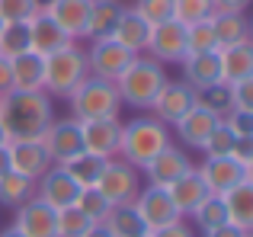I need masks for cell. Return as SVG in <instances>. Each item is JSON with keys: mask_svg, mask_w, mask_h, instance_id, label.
<instances>
[{"mask_svg": "<svg viewBox=\"0 0 253 237\" xmlns=\"http://www.w3.org/2000/svg\"><path fill=\"white\" fill-rule=\"evenodd\" d=\"M0 122L10 141H39L55 122L51 96L45 90H10L0 96Z\"/></svg>", "mask_w": 253, "mask_h": 237, "instance_id": "1", "label": "cell"}, {"mask_svg": "<svg viewBox=\"0 0 253 237\" xmlns=\"http://www.w3.org/2000/svg\"><path fill=\"white\" fill-rule=\"evenodd\" d=\"M170 141H173V128L170 125H164L161 118H154V116H135L131 122L122 125L119 157L141 170L144 163H148L154 154H161Z\"/></svg>", "mask_w": 253, "mask_h": 237, "instance_id": "2", "label": "cell"}, {"mask_svg": "<svg viewBox=\"0 0 253 237\" xmlns=\"http://www.w3.org/2000/svg\"><path fill=\"white\" fill-rule=\"evenodd\" d=\"M164 83H167V71H164V64L154 61V58H148V55H135L131 64L125 68V74L116 80V90H119L122 106H131V109L148 113Z\"/></svg>", "mask_w": 253, "mask_h": 237, "instance_id": "3", "label": "cell"}, {"mask_svg": "<svg viewBox=\"0 0 253 237\" xmlns=\"http://www.w3.org/2000/svg\"><path fill=\"white\" fill-rule=\"evenodd\" d=\"M42 61H45L42 90L48 96H64V100H68V96L74 93L77 83L90 74V68H86V51L77 42H68L64 48L45 55Z\"/></svg>", "mask_w": 253, "mask_h": 237, "instance_id": "4", "label": "cell"}, {"mask_svg": "<svg viewBox=\"0 0 253 237\" xmlns=\"http://www.w3.org/2000/svg\"><path fill=\"white\" fill-rule=\"evenodd\" d=\"M71 100V116L77 122H86V118H112L122 113V100H119V90L112 80H103V77L86 74L81 83L74 87Z\"/></svg>", "mask_w": 253, "mask_h": 237, "instance_id": "5", "label": "cell"}, {"mask_svg": "<svg viewBox=\"0 0 253 237\" xmlns=\"http://www.w3.org/2000/svg\"><path fill=\"white\" fill-rule=\"evenodd\" d=\"M96 189L106 196L109 205H131L138 189H141V170L131 167L122 157H109L96 180Z\"/></svg>", "mask_w": 253, "mask_h": 237, "instance_id": "6", "label": "cell"}, {"mask_svg": "<svg viewBox=\"0 0 253 237\" xmlns=\"http://www.w3.org/2000/svg\"><path fill=\"white\" fill-rule=\"evenodd\" d=\"M131 51L122 48L116 39H93L90 48H86V68L93 77H103V80L116 83L125 74V68L131 64Z\"/></svg>", "mask_w": 253, "mask_h": 237, "instance_id": "7", "label": "cell"}, {"mask_svg": "<svg viewBox=\"0 0 253 237\" xmlns=\"http://www.w3.org/2000/svg\"><path fill=\"white\" fill-rule=\"evenodd\" d=\"M131 205H135L138 218L144 221V231H157V228H167V225H173V221L183 218V215L176 212V205L170 202L167 189L151 186V183L138 189V196H135Z\"/></svg>", "mask_w": 253, "mask_h": 237, "instance_id": "8", "label": "cell"}, {"mask_svg": "<svg viewBox=\"0 0 253 237\" xmlns=\"http://www.w3.org/2000/svg\"><path fill=\"white\" fill-rule=\"evenodd\" d=\"M39 141H42V148L48 151L51 163H55V167H61V163H68L74 154H81V151H84L81 122H77L74 116H68V118H55V122L45 128V135L39 138Z\"/></svg>", "mask_w": 253, "mask_h": 237, "instance_id": "9", "label": "cell"}, {"mask_svg": "<svg viewBox=\"0 0 253 237\" xmlns=\"http://www.w3.org/2000/svg\"><path fill=\"white\" fill-rule=\"evenodd\" d=\"M144 51L161 64H179L186 58V26L176 19H164V23L151 26V39Z\"/></svg>", "mask_w": 253, "mask_h": 237, "instance_id": "10", "label": "cell"}, {"mask_svg": "<svg viewBox=\"0 0 253 237\" xmlns=\"http://www.w3.org/2000/svg\"><path fill=\"white\" fill-rule=\"evenodd\" d=\"M192 106H196V90H192L186 80H170L167 77V83L161 87V93H157V100L151 103L148 113L173 128Z\"/></svg>", "mask_w": 253, "mask_h": 237, "instance_id": "11", "label": "cell"}, {"mask_svg": "<svg viewBox=\"0 0 253 237\" xmlns=\"http://www.w3.org/2000/svg\"><path fill=\"white\" fill-rule=\"evenodd\" d=\"M77 196H81V186L68 176L64 167H55V163H51V167L36 180V199H42L45 205H51L55 212L71 208L77 202Z\"/></svg>", "mask_w": 253, "mask_h": 237, "instance_id": "12", "label": "cell"}, {"mask_svg": "<svg viewBox=\"0 0 253 237\" xmlns=\"http://www.w3.org/2000/svg\"><path fill=\"white\" fill-rule=\"evenodd\" d=\"M196 163L189 160V154H186L183 148H176V144H167V148L161 151V154H154L148 163L141 167V173L148 176V183L151 186H161V189H167L170 183H176L179 176L186 173V170H192Z\"/></svg>", "mask_w": 253, "mask_h": 237, "instance_id": "13", "label": "cell"}, {"mask_svg": "<svg viewBox=\"0 0 253 237\" xmlns=\"http://www.w3.org/2000/svg\"><path fill=\"white\" fill-rule=\"evenodd\" d=\"M81 138H84V151L96 157H119V138H122V118H86L81 122Z\"/></svg>", "mask_w": 253, "mask_h": 237, "instance_id": "14", "label": "cell"}, {"mask_svg": "<svg viewBox=\"0 0 253 237\" xmlns=\"http://www.w3.org/2000/svg\"><path fill=\"white\" fill-rule=\"evenodd\" d=\"M196 170H199V176H202L205 189H209L211 196H224L228 189H234L237 183L253 180V173H247L234 157H205L202 167H196Z\"/></svg>", "mask_w": 253, "mask_h": 237, "instance_id": "15", "label": "cell"}, {"mask_svg": "<svg viewBox=\"0 0 253 237\" xmlns=\"http://www.w3.org/2000/svg\"><path fill=\"white\" fill-rule=\"evenodd\" d=\"M16 218H13V228L23 231L26 237H58V212L51 205H45L42 199L32 196L29 202H23L19 208H13Z\"/></svg>", "mask_w": 253, "mask_h": 237, "instance_id": "16", "label": "cell"}, {"mask_svg": "<svg viewBox=\"0 0 253 237\" xmlns=\"http://www.w3.org/2000/svg\"><path fill=\"white\" fill-rule=\"evenodd\" d=\"M6 167L36 183L51 167V157L42 148V141H6Z\"/></svg>", "mask_w": 253, "mask_h": 237, "instance_id": "17", "label": "cell"}, {"mask_svg": "<svg viewBox=\"0 0 253 237\" xmlns=\"http://www.w3.org/2000/svg\"><path fill=\"white\" fill-rule=\"evenodd\" d=\"M26 32H29V51H36V55H42V58L51 55V51H58V48H64V45L71 42V39L64 36V29L45 10L32 13V16L26 19Z\"/></svg>", "mask_w": 253, "mask_h": 237, "instance_id": "18", "label": "cell"}, {"mask_svg": "<svg viewBox=\"0 0 253 237\" xmlns=\"http://www.w3.org/2000/svg\"><path fill=\"white\" fill-rule=\"evenodd\" d=\"M221 122L215 113H209L205 106H192L189 113H186L183 118H179L173 128H176V138L186 144V148H192V151H202L205 148V141H209V135L215 131V125Z\"/></svg>", "mask_w": 253, "mask_h": 237, "instance_id": "19", "label": "cell"}, {"mask_svg": "<svg viewBox=\"0 0 253 237\" xmlns=\"http://www.w3.org/2000/svg\"><path fill=\"white\" fill-rule=\"evenodd\" d=\"M90 6H93V0H55V3H51L45 13H48V16L55 19L58 26H61L64 36H68L71 42H77V39L86 36Z\"/></svg>", "mask_w": 253, "mask_h": 237, "instance_id": "20", "label": "cell"}, {"mask_svg": "<svg viewBox=\"0 0 253 237\" xmlns=\"http://www.w3.org/2000/svg\"><path fill=\"white\" fill-rule=\"evenodd\" d=\"M218 71H221V83H237L253 77V42L218 48Z\"/></svg>", "mask_w": 253, "mask_h": 237, "instance_id": "21", "label": "cell"}, {"mask_svg": "<svg viewBox=\"0 0 253 237\" xmlns=\"http://www.w3.org/2000/svg\"><path fill=\"white\" fill-rule=\"evenodd\" d=\"M109 39H116L122 48L131 51V55H144V48H148V39H151V26L144 23V19L138 16L131 6H125Z\"/></svg>", "mask_w": 253, "mask_h": 237, "instance_id": "22", "label": "cell"}, {"mask_svg": "<svg viewBox=\"0 0 253 237\" xmlns=\"http://www.w3.org/2000/svg\"><path fill=\"white\" fill-rule=\"evenodd\" d=\"M183 80L192 90H205L211 83H221V71H218V51H205V55H186L183 61Z\"/></svg>", "mask_w": 253, "mask_h": 237, "instance_id": "23", "label": "cell"}, {"mask_svg": "<svg viewBox=\"0 0 253 237\" xmlns=\"http://www.w3.org/2000/svg\"><path fill=\"white\" fill-rule=\"evenodd\" d=\"M167 193H170V202L176 205V212L186 218V215H189L192 208H196L199 202L209 196V189H205V183H202V176H199V170L192 167V170H186V173L179 176L176 183H170Z\"/></svg>", "mask_w": 253, "mask_h": 237, "instance_id": "24", "label": "cell"}, {"mask_svg": "<svg viewBox=\"0 0 253 237\" xmlns=\"http://www.w3.org/2000/svg\"><path fill=\"white\" fill-rule=\"evenodd\" d=\"M221 199L224 208H228V225L241 228V231H253V180L237 183Z\"/></svg>", "mask_w": 253, "mask_h": 237, "instance_id": "25", "label": "cell"}, {"mask_svg": "<svg viewBox=\"0 0 253 237\" xmlns=\"http://www.w3.org/2000/svg\"><path fill=\"white\" fill-rule=\"evenodd\" d=\"M10 71H13V90H42V77H45L42 55L23 51V55L10 58Z\"/></svg>", "mask_w": 253, "mask_h": 237, "instance_id": "26", "label": "cell"}, {"mask_svg": "<svg viewBox=\"0 0 253 237\" xmlns=\"http://www.w3.org/2000/svg\"><path fill=\"white\" fill-rule=\"evenodd\" d=\"M125 6L119 0H93L90 6V19H86V36L84 39H109L112 29H116L119 16H122Z\"/></svg>", "mask_w": 253, "mask_h": 237, "instance_id": "27", "label": "cell"}, {"mask_svg": "<svg viewBox=\"0 0 253 237\" xmlns=\"http://www.w3.org/2000/svg\"><path fill=\"white\" fill-rule=\"evenodd\" d=\"M211 29H215L218 48L250 42V19L244 13H211Z\"/></svg>", "mask_w": 253, "mask_h": 237, "instance_id": "28", "label": "cell"}, {"mask_svg": "<svg viewBox=\"0 0 253 237\" xmlns=\"http://www.w3.org/2000/svg\"><path fill=\"white\" fill-rule=\"evenodd\" d=\"M32 196H36V183L32 180H26L23 173H16V170H10V167L0 173V205L3 208H19L23 202H29Z\"/></svg>", "mask_w": 253, "mask_h": 237, "instance_id": "29", "label": "cell"}, {"mask_svg": "<svg viewBox=\"0 0 253 237\" xmlns=\"http://www.w3.org/2000/svg\"><path fill=\"white\" fill-rule=\"evenodd\" d=\"M61 167L68 170V176L84 189V186H96L99 173H103V167H106V157H96V154H90V151H81V154H74L68 163H61Z\"/></svg>", "mask_w": 253, "mask_h": 237, "instance_id": "30", "label": "cell"}, {"mask_svg": "<svg viewBox=\"0 0 253 237\" xmlns=\"http://www.w3.org/2000/svg\"><path fill=\"white\" fill-rule=\"evenodd\" d=\"M103 225L109 228L112 237H141V234H148L144 231V221L138 218V212H135V205H112Z\"/></svg>", "mask_w": 253, "mask_h": 237, "instance_id": "31", "label": "cell"}, {"mask_svg": "<svg viewBox=\"0 0 253 237\" xmlns=\"http://www.w3.org/2000/svg\"><path fill=\"white\" fill-rule=\"evenodd\" d=\"M205 51H218V39H215V29H211V16L186 26V55H205Z\"/></svg>", "mask_w": 253, "mask_h": 237, "instance_id": "32", "label": "cell"}, {"mask_svg": "<svg viewBox=\"0 0 253 237\" xmlns=\"http://www.w3.org/2000/svg\"><path fill=\"white\" fill-rule=\"evenodd\" d=\"M189 218H196V225L202 228V231H209V228H215V225H224V221H228L224 199H221V196H211V193H209V196H205V199L189 212Z\"/></svg>", "mask_w": 253, "mask_h": 237, "instance_id": "33", "label": "cell"}, {"mask_svg": "<svg viewBox=\"0 0 253 237\" xmlns=\"http://www.w3.org/2000/svg\"><path fill=\"white\" fill-rule=\"evenodd\" d=\"M23 51H29L26 23H3L0 26V58H16Z\"/></svg>", "mask_w": 253, "mask_h": 237, "instance_id": "34", "label": "cell"}, {"mask_svg": "<svg viewBox=\"0 0 253 237\" xmlns=\"http://www.w3.org/2000/svg\"><path fill=\"white\" fill-rule=\"evenodd\" d=\"M74 205L81 208V212H84L86 218L93 221V225H103V221H106V215H109V208H112L109 202H106V196L99 193L96 186H84Z\"/></svg>", "mask_w": 253, "mask_h": 237, "instance_id": "35", "label": "cell"}, {"mask_svg": "<svg viewBox=\"0 0 253 237\" xmlns=\"http://www.w3.org/2000/svg\"><path fill=\"white\" fill-rule=\"evenodd\" d=\"M196 103L199 106H205L209 113H215L218 118H224L231 113V90H228V83H211V87H205V90H199L196 93Z\"/></svg>", "mask_w": 253, "mask_h": 237, "instance_id": "36", "label": "cell"}, {"mask_svg": "<svg viewBox=\"0 0 253 237\" xmlns=\"http://www.w3.org/2000/svg\"><path fill=\"white\" fill-rule=\"evenodd\" d=\"M90 228H93V221L86 218L77 205L58 212V237H84Z\"/></svg>", "mask_w": 253, "mask_h": 237, "instance_id": "37", "label": "cell"}, {"mask_svg": "<svg viewBox=\"0 0 253 237\" xmlns=\"http://www.w3.org/2000/svg\"><path fill=\"white\" fill-rule=\"evenodd\" d=\"M215 13L211 0H173V19L183 26L199 23V19H209Z\"/></svg>", "mask_w": 253, "mask_h": 237, "instance_id": "38", "label": "cell"}, {"mask_svg": "<svg viewBox=\"0 0 253 237\" xmlns=\"http://www.w3.org/2000/svg\"><path fill=\"white\" fill-rule=\"evenodd\" d=\"M237 148V138H234V131L228 128L224 122H218L215 125V131L209 135V141H205V157H231V151Z\"/></svg>", "mask_w": 253, "mask_h": 237, "instance_id": "39", "label": "cell"}, {"mask_svg": "<svg viewBox=\"0 0 253 237\" xmlns=\"http://www.w3.org/2000/svg\"><path fill=\"white\" fill-rule=\"evenodd\" d=\"M131 10L148 26H157V23H164V19H173V0H135Z\"/></svg>", "mask_w": 253, "mask_h": 237, "instance_id": "40", "label": "cell"}, {"mask_svg": "<svg viewBox=\"0 0 253 237\" xmlns=\"http://www.w3.org/2000/svg\"><path fill=\"white\" fill-rule=\"evenodd\" d=\"M221 122L234 131L237 141H253V113L250 109H231Z\"/></svg>", "mask_w": 253, "mask_h": 237, "instance_id": "41", "label": "cell"}, {"mask_svg": "<svg viewBox=\"0 0 253 237\" xmlns=\"http://www.w3.org/2000/svg\"><path fill=\"white\" fill-rule=\"evenodd\" d=\"M39 13L32 0H0V19L3 23H26V19Z\"/></svg>", "mask_w": 253, "mask_h": 237, "instance_id": "42", "label": "cell"}, {"mask_svg": "<svg viewBox=\"0 0 253 237\" xmlns=\"http://www.w3.org/2000/svg\"><path fill=\"white\" fill-rule=\"evenodd\" d=\"M228 90H231V106L234 109H250L253 113V77L237 80V83H228Z\"/></svg>", "mask_w": 253, "mask_h": 237, "instance_id": "43", "label": "cell"}, {"mask_svg": "<svg viewBox=\"0 0 253 237\" xmlns=\"http://www.w3.org/2000/svg\"><path fill=\"white\" fill-rule=\"evenodd\" d=\"M148 237H196V231H192V228L186 225L183 218H179V221H173V225H167V228L148 231Z\"/></svg>", "mask_w": 253, "mask_h": 237, "instance_id": "44", "label": "cell"}, {"mask_svg": "<svg viewBox=\"0 0 253 237\" xmlns=\"http://www.w3.org/2000/svg\"><path fill=\"white\" fill-rule=\"evenodd\" d=\"M250 231H241V228H234V225H215V228H209V231H202V237H247Z\"/></svg>", "mask_w": 253, "mask_h": 237, "instance_id": "45", "label": "cell"}, {"mask_svg": "<svg viewBox=\"0 0 253 237\" xmlns=\"http://www.w3.org/2000/svg\"><path fill=\"white\" fill-rule=\"evenodd\" d=\"M250 0H211L215 13H244Z\"/></svg>", "mask_w": 253, "mask_h": 237, "instance_id": "46", "label": "cell"}, {"mask_svg": "<svg viewBox=\"0 0 253 237\" xmlns=\"http://www.w3.org/2000/svg\"><path fill=\"white\" fill-rule=\"evenodd\" d=\"M13 90V71H10V58H0V96Z\"/></svg>", "mask_w": 253, "mask_h": 237, "instance_id": "47", "label": "cell"}, {"mask_svg": "<svg viewBox=\"0 0 253 237\" xmlns=\"http://www.w3.org/2000/svg\"><path fill=\"white\" fill-rule=\"evenodd\" d=\"M84 237H112V234H109V228H106V225H93Z\"/></svg>", "mask_w": 253, "mask_h": 237, "instance_id": "48", "label": "cell"}, {"mask_svg": "<svg viewBox=\"0 0 253 237\" xmlns=\"http://www.w3.org/2000/svg\"><path fill=\"white\" fill-rule=\"evenodd\" d=\"M0 237H26V234H23V231H16V228L10 225V228H3V231H0Z\"/></svg>", "mask_w": 253, "mask_h": 237, "instance_id": "49", "label": "cell"}, {"mask_svg": "<svg viewBox=\"0 0 253 237\" xmlns=\"http://www.w3.org/2000/svg\"><path fill=\"white\" fill-rule=\"evenodd\" d=\"M51 3H55V0H32V6H36V10H48Z\"/></svg>", "mask_w": 253, "mask_h": 237, "instance_id": "50", "label": "cell"}, {"mask_svg": "<svg viewBox=\"0 0 253 237\" xmlns=\"http://www.w3.org/2000/svg\"><path fill=\"white\" fill-rule=\"evenodd\" d=\"M3 170H6V144L0 148V173H3Z\"/></svg>", "mask_w": 253, "mask_h": 237, "instance_id": "51", "label": "cell"}, {"mask_svg": "<svg viewBox=\"0 0 253 237\" xmlns=\"http://www.w3.org/2000/svg\"><path fill=\"white\" fill-rule=\"evenodd\" d=\"M6 141H10V138H6V131H3V122H0V148H3Z\"/></svg>", "mask_w": 253, "mask_h": 237, "instance_id": "52", "label": "cell"}, {"mask_svg": "<svg viewBox=\"0 0 253 237\" xmlns=\"http://www.w3.org/2000/svg\"><path fill=\"white\" fill-rule=\"evenodd\" d=\"M247 237H253V231H250V234H247Z\"/></svg>", "mask_w": 253, "mask_h": 237, "instance_id": "53", "label": "cell"}, {"mask_svg": "<svg viewBox=\"0 0 253 237\" xmlns=\"http://www.w3.org/2000/svg\"><path fill=\"white\" fill-rule=\"evenodd\" d=\"M0 26H3V19H0Z\"/></svg>", "mask_w": 253, "mask_h": 237, "instance_id": "54", "label": "cell"}, {"mask_svg": "<svg viewBox=\"0 0 253 237\" xmlns=\"http://www.w3.org/2000/svg\"><path fill=\"white\" fill-rule=\"evenodd\" d=\"M141 237H148V234H141Z\"/></svg>", "mask_w": 253, "mask_h": 237, "instance_id": "55", "label": "cell"}]
</instances>
